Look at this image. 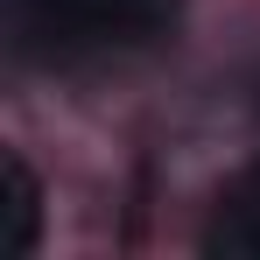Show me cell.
I'll return each instance as SVG.
<instances>
[{"instance_id": "obj_1", "label": "cell", "mask_w": 260, "mask_h": 260, "mask_svg": "<svg viewBox=\"0 0 260 260\" xmlns=\"http://www.w3.org/2000/svg\"><path fill=\"white\" fill-rule=\"evenodd\" d=\"M176 0H7L14 36L43 56H85V49L148 43L169 21Z\"/></svg>"}, {"instance_id": "obj_2", "label": "cell", "mask_w": 260, "mask_h": 260, "mask_svg": "<svg viewBox=\"0 0 260 260\" xmlns=\"http://www.w3.org/2000/svg\"><path fill=\"white\" fill-rule=\"evenodd\" d=\"M204 253L225 260H260V162L239 169L211 204V225H204Z\"/></svg>"}, {"instance_id": "obj_3", "label": "cell", "mask_w": 260, "mask_h": 260, "mask_svg": "<svg viewBox=\"0 0 260 260\" xmlns=\"http://www.w3.org/2000/svg\"><path fill=\"white\" fill-rule=\"evenodd\" d=\"M36 225H43V190L21 155H7V253H36Z\"/></svg>"}]
</instances>
